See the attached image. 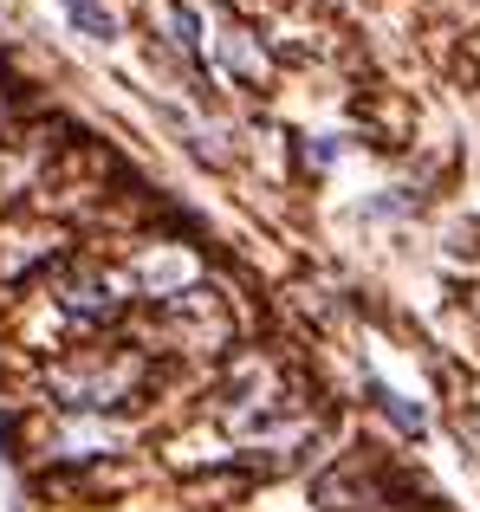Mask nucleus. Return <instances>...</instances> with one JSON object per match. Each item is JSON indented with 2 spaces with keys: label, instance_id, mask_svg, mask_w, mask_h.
I'll list each match as a JSON object with an SVG mask.
<instances>
[{
  "label": "nucleus",
  "instance_id": "obj_3",
  "mask_svg": "<svg viewBox=\"0 0 480 512\" xmlns=\"http://www.w3.org/2000/svg\"><path fill=\"white\" fill-rule=\"evenodd\" d=\"M65 312L85 318V325H98V318L117 312V286H111V279H78V286L65 292Z\"/></svg>",
  "mask_w": 480,
  "mask_h": 512
},
{
  "label": "nucleus",
  "instance_id": "obj_2",
  "mask_svg": "<svg viewBox=\"0 0 480 512\" xmlns=\"http://www.w3.org/2000/svg\"><path fill=\"white\" fill-rule=\"evenodd\" d=\"M215 52L228 59L234 78H247V85H266V72H273V65H266V46L247 33V26H228V33L215 39Z\"/></svg>",
  "mask_w": 480,
  "mask_h": 512
},
{
  "label": "nucleus",
  "instance_id": "obj_4",
  "mask_svg": "<svg viewBox=\"0 0 480 512\" xmlns=\"http://www.w3.org/2000/svg\"><path fill=\"white\" fill-rule=\"evenodd\" d=\"M65 7L78 13V26H85L91 39H111V33H117V20H111V13L98 7V0H65Z\"/></svg>",
  "mask_w": 480,
  "mask_h": 512
},
{
  "label": "nucleus",
  "instance_id": "obj_1",
  "mask_svg": "<svg viewBox=\"0 0 480 512\" xmlns=\"http://www.w3.org/2000/svg\"><path fill=\"white\" fill-rule=\"evenodd\" d=\"M52 389H59L65 409H111V402H124L137 389V363L130 357H85L78 370L52 376Z\"/></svg>",
  "mask_w": 480,
  "mask_h": 512
}]
</instances>
